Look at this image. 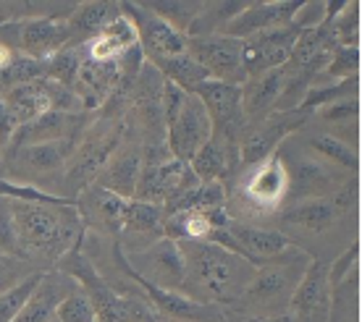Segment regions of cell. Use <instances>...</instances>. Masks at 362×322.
Masks as SVG:
<instances>
[{
	"mask_svg": "<svg viewBox=\"0 0 362 322\" xmlns=\"http://www.w3.org/2000/svg\"><path fill=\"white\" fill-rule=\"evenodd\" d=\"M357 68H360V47H339L313 84H331V81L352 79V76H357Z\"/></svg>",
	"mask_w": 362,
	"mask_h": 322,
	"instance_id": "cell-29",
	"label": "cell"
},
{
	"mask_svg": "<svg viewBox=\"0 0 362 322\" xmlns=\"http://www.w3.org/2000/svg\"><path fill=\"white\" fill-rule=\"evenodd\" d=\"M74 205H76V210L82 215L84 228H95L100 233L118 236L127 199L116 197V194H110V191L92 184V186H87L82 191V197L74 199Z\"/></svg>",
	"mask_w": 362,
	"mask_h": 322,
	"instance_id": "cell-21",
	"label": "cell"
},
{
	"mask_svg": "<svg viewBox=\"0 0 362 322\" xmlns=\"http://www.w3.org/2000/svg\"><path fill=\"white\" fill-rule=\"evenodd\" d=\"M76 139H58V142L24 144L6 150L8 153V176L16 184H32L40 186V181H55L64 176Z\"/></svg>",
	"mask_w": 362,
	"mask_h": 322,
	"instance_id": "cell-10",
	"label": "cell"
},
{
	"mask_svg": "<svg viewBox=\"0 0 362 322\" xmlns=\"http://www.w3.org/2000/svg\"><path fill=\"white\" fill-rule=\"evenodd\" d=\"M118 6H121V13L134 24L136 42L142 47L145 58L187 53V37L176 32L171 24H165L153 8L136 6V3H118Z\"/></svg>",
	"mask_w": 362,
	"mask_h": 322,
	"instance_id": "cell-16",
	"label": "cell"
},
{
	"mask_svg": "<svg viewBox=\"0 0 362 322\" xmlns=\"http://www.w3.org/2000/svg\"><path fill=\"white\" fill-rule=\"evenodd\" d=\"M84 61V45H69L64 47L61 53H55L53 58L42 61V79L58 81L64 87H74L76 84V76H79V68H82Z\"/></svg>",
	"mask_w": 362,
	"mask_h": 322,
	"instance_id": "cell-28",
	"label": "cell"
},
{
	"mask_svg": "<svg viewBox=\"0 0 362 322\" xmlns=\"http://www.w3.org/2000/svg\"><path fill=\"white\" fill-rule=\"evenodd\" d=\"M308 150L315 153L317 157H323L326 162H331L334 168H339L346 176L357 179V170H360V157L352 144L341 142L334 134H313L308 136Z\"/></svg>",
	"mask_w": 362,
	"mask_h": 322,
	"instance_id": "cell-27",
	"label": "cell"
},
{
	"mask_svg": "<svg viewBox=\"0 0 362 322\" xmlns=\"http://www.w3.org/2000/svg\"><path fill=\"white\" fill-rule=\"evenodd\" d=\"M308 121L310 116L302 110H286V113L273 110L268 118L250 124L239 139V170L252 168L257 162H263L265 157H271L273 153H279L284 139L297 134Z\"/></svg>",
	"mask_w": 362,
	"mask_h": 322,
	"instance_id": "cell-11",
	"label": "cell"
},
{
	"mask_svg": "<svg viewBox=\"0 0 362 322\" xmlns=\"http://www.w3.org/2000/svg\"><path fill=\"white\" fill-rule=\"evenodd\" d=\"M118 16H121L118 3H82V6H74V11L66 18L69 32H71V45H87L92 37H98Z\"/></svg>",
	"mask_w": 362,
	"mask_h": 322,
	"instance_id": "cell-24",
	"label": "cell"
},
{
	"mask_svg": "<svg viewBox=\"0 0 362 322\" xmlns=\"http://www.w3.org/2000/svg\"><path fill=\"white\" fill-rule=\"evenodd\" d=\"M284 84H286L284 68L265 71L242 84V110H245L247 116V126L271 116L273 110H276L281 92H284Z\"/></svg>",
	"mask_w": 362,
	"mask_h": 322,
	"instance_id": "cell-23",
	"label": "cell"
},
{
	"mask_svg": "<svg viewBox=\"0 0 362 322\" xmlns=\"http://www.w3.org/2000/svg\"><path fill=\"white\" fill-rule=\"evenodd\" d=\"M42 273H45V270H40V273H35V275H29L27 280H21L18 286H13L11 291L0 294V322L16 320L18 312H21V306L27 304L29 294H32V291L37 288V283H40Z\"/></svg>",
	"mask_w": 362,
	"mask_h": 322,
	"instance_id": "cell-33",
	"label": "cell"
},
{
	"mask_svg": "<svg viewBox=\"0 0 362 322\" xmlns=\"http://www.w3.org/2000/svg\"><path fill=\"white\" fill-rule=\"evenodd\" d=\"M0 102L8 107V113L16 118L18 126L29 124V121H35V118H40L42 113L50 110L45 92L40 90V84H37V81L8 87L6 92H0Z\"/></svg>",
	"mask_w": 362,
	"mask_h": 322,
	"instance_id": "cell-26",
	"label": "cell"
},
{
	"mask_svg": "<svg viewBox=\"0 0 362 322\" xmlns=\"http://www.w3.org/2000/svg\"><path fill=\"white\" fill-rule=\"evenodd\" d=\"M55 322H95V309L82 288L66 296L55 309Z\"/></svg>",
	"mask_w": 362,
	"mask_h": 322,
	"instance_id": "cell-35",
	"label": "cell"
},
{
	"mask_svg": "<svg viewBox=\"0 0 362 322\" xmlns=\"http://www.w3.org/2000/svg\"><path fill=\"white\" fill-rule=\"evenodd\" d=\"M42 268H37L32 262L21 260L18 254H6L0 251V294L11 291L13 286H18L21 280H27L29 275L40 273Z\"/></svg>",
	"mask_w": 362,
	"mask_h": 322,
	"instance_id": "cell-34",
	"label": "cell"
},
{
	"mask_svg": "<svg viewBox=\"0 0 362 322\" xmlns=\"http://www.w3.org/2000/svg\"><path fill=\"white\" fill-rule=\"evenodd\" d=\"M302 35V29L291 21L286 27L265 29L257 35L242 40L245 42V71L247 79L260 76L265 71L281 68L284 63L289 61L291 50L297 45V37Z\"/></svg>",
	"mask_w": 362,
	"mask_h": 322,
	"instance_id": "cell-15",
	"label": "cell"
},
{
	"mask_svg": "<svg viewBox=\"0 0 362 322\" xmlns=\"http://www.w3.org/2000/svg\"><path fill=\"white\" fill-rule=\"evenodd\" d=\"M18 257L37 268L58 265L87 228L76 205H32L13 202Z\"/></svg>",
	"mask_w": 362,
	"mask_h": 322,
	"instance_id": "cell-2",
	"label": "cell"
},
{
	"mask_svg": "<svg viewBox=\"0 0 362 322\" xmlns=\"http://www.w3.org/2000/svg\"><path fill=\"white\" fill-rule=\"evenodd\" d=\"M16 131H18L16 118L11 116L8 107L0 102V155L11 147V142H13V134H16Z\"/></svg>",
	"mask_w": 362,
	"mask_h": 322,
	"instance_id": "cell-39",
	"label": "cell"
},
{
	"mask_svg": "<svg viewBox=\"0 0 362 322\" xmlns=\"http://www.w3.org/2000/svg\"><path fill=\"white\" fill-rule=\"evenodd\" d=\"M328 322H357V270L334 288V306Z\"/></svg>",
	"mask_w": 362,
	"mask_h": 322,
	"instance_id": "cell-30",
	"label": "cell"
},
{
	"mask_svg": "<svg viewBox=\"0 0 362 322\" xmlns=\"http://www.w3.org/2000/svg\"><path fill=\"white\" fill-rule=\"evenodd\" d=\"M334 306V288L328 280V262L310 260L305 275L289 302V314L294 322H328Z\"/></svg>",
	"mask_w": 362,
	"mask_h": 322,
	"instance_id": "cell-14",
	"label": "cell"
},
{
	"mask_svg": "<svg viewBox=\"0 0 362 322\" xmlns=\"http://www.w3.org/2000/svg\"><path fill=\"white\" fill-rule=\"evenodd\" d=\"M142 144H129L121 142L116 147V153L110 155L108 162L103 165V170L95 179V186L105 189L110 194H116L121 199H134L136 184L142 176Z\"/></svg>",
	"mask_w": 362,
	"mask_h": 322,
	"instance_id": "cell-18",
	"label": "cell"
},
{
	"mask_svg": "<svg viewBox=\"0 0 362 322\" xmlns=\"http://www.w3.org/2000/svg\"><path fill=\"white\" fill-rule=\"evenodd\" d=\"M84 113H58V110H47L40 118L29 121V124L18 126L13 134L8 150L13 147H24V144H40V142H58V139H74L82 134L84 129Z\"/></svg>",
	"mask_w": 362,
	"mask_h": 322,
	"instance_id": "cell-22",
	"label": "cell"
},
{
	"mask_svg": "<svg viewBox=\"0 0 362 322\" xmlns=\"http://www.w3.org/2000/svg\"><path fill=\"white\" fill-rule=\"evenodd\" d=\"M53 322H55V320H53Z\"/></svg>",
	"mask_w": 362,
	"mask_h": 322,
	"instance_id": "cell-40",
	"label": "cell"
},
{
	"mask_svg": "<svg viewBox=\"0 0 362 322\" xmlns=\"http://www.w3.org/2000/svg\"><path fill=\"white\" fill-rule=\"evenodd\" d=\"M184 257V286L179 294L189 296L199 304L231 306L242 299L250 280L255 278V265L234 251L223 249L216 242H176Z\"/></svg>",
	"mask_w": 362,
	"mask_h": 322,
	"instance_id": "cell-1",
	"label": "cell"
},
{
	"mask_svg": "<svg viewBox=\"0 0 362 322\" xmlns=\"http://www.w3.org/2000/svg\"><path fill=\"white\" fill-rule=\"evenodd\" d=\"M210 136H213V126H210L208 110L199 102L197 95H187L179 116L165 126L168 155L179 162H189L210 142Z\"/></svg>",
	"mask_w": 362,
	"mask_h": 322,
	"instance_id": "cell-13",
	"label": "cell"
},
{
	"mask_svg": "<svg viewBox=\"0 0 362 322\" xmlns=\"http://www.w3.org/2000/svg\"><path fill=\"white\" fill-rule=\"evenodd\" d=\"M121 142H124V121H118L110 113H105L100 124L87 126V134L74 144L64 168V186L69 189L66 197L74 199V194H82L84 189L92 186Z\"/></svg>",
	"mask_w": 362,
	"mask_h": 322,
	"instance_id": "cell-4",
	"label": "cell"
},
{
	"mask_svg": "<svg viewBox=\"0 0 362 322\" xmlns=\"http://www.w3.org/2000/svg\"><path fill=\"white\" fill-rule=\"evenodd\" d=\"M76 288L79 286L71 275H66L61 270H45L13 322H53L58 304Z\"/></svg>",
	"mask_w": 362,
	"mask_h": 322,
	"instance_id": "cell-20",
	"label": "cell"
},
{
	"mask_svg": "<svg viewBox=\"0 0 362 322\" xmlns=\"http://www.w3.org/2000/svg\"><path fill=\"white\" fill-rule=\"evenodd\" d=\"M299 3L289 0H276V3H245V8L239 11L231 21H228L221 35L234 37V40H247V37L265 32V29L286 27L294 21Z\"/></svg>",
	"mask_w": 362,
	"mask_h": 322,
	"instance_id": "cell-19",
	"label": "cell"
},
{
	"mask_svg": "<svg viewBox=\"0 0 362 322\" xmlns=\"http://www.w3.org/2000/svg\"><path fill=\"white\" fill-rule=\"evenodd\" d=\"M0 42L18 55H27L35 61H47L55 53H61L64 47L71 45V32H69L66 18L29 16L3 24Z\"/></svg>",
	"mask_w": 362,
	"mask_h": 322,
	"instance_id": "cell-8",
	"label": "cell"
},
{
	"mask_svg": "<svg viewBox=\"0 0 362 322\" xmlns=\"http://www.w3.org/2000/svg\"><path fill=\"white\" fill-rule=\"evenodd\" d=\"M226 194L239 202L242 210H252L255 215H273L289 197V176L281 162L279 153L265 157L252 168H242L226 189Z\"/></svg>",
	"mask_w": 362,
	"mask_h": 322,
	"instance_id": "cell-5",
	"label": "cell"
},
{
	"mask_svg": "<svg viewBox=\"0 0 362 322\" xmlns=\"http://www.w3.org/2000/svg\"><path fill=\"white\" fill-rule=\"evenodd\" d=\"M194 95L208 110L213 136L221 142L239 147V139L247 129V116L242 110V87L208 79L199 84V90Z\"/></svg>",
	"mask_w": 362,
	"mask_h": 322,
	"instance_id": "cell-12",
	"label": "cell"
},
{
	"mask_svg": "<svg viewBox=\"0 0 362 322\" xmlns=\"http://www.w3.org/2000/svg\"><path fill=\"white\" fill-rule=\"evenodd\" d=\"M147 63L155 66V71L160 73L165 81L176 84V87H179L181 92H187V95H194V92L199 90V84L208 81V73L202 71L187 53L155 55V58H147Z\"/></svg>",
	"mask_w": 362,
	"mask_h": 322,
	"instance_id": "cell-25",
	"label": "cell"
},
{
	"mask_svg": "<svg viewBox=\"0 0 362 322\" xmlns=\"http://www.w3.org/2000/svg\"><path fill=\"white\" fill-rule=\"evenodd\" d=\"M357 110H360L357 97H346L334 102V105H326L320 110V116L326 121H352V118H357Z\"/></svg>",
	"mask_w": 362,
	"mask_h": 322,
	"instance_id": "cell-38",
	"label": "cell"
},
{
	"mask_svg": "<svg viewBox=\"0 0 362 322\" xmlns=\"http://www.w3.org/2000/svg\"><path fill=\"white\" fill-rule=\"evenodd\" d=\"M357 254H360V244H357V239H354V242L344 249V254H339V260H334V265H328V280H331V288L339 286L352 270H357Z\"/></svg>",
	"mask_w": 362,
	"mask_h": 322,
	"instance_id": "cell-37",
	"label": "cell"
},
{
	"mask_svg": "<svg viewBox=\"0 0 362 322\" xmlns=\"http://www.w3.org/2000/svg\"><path fill=\"white\" fill-rule=\"evenodd\" d=\"M279 157L286 168V176H289V197L286 199H291V202L331 197L354 179L305 147H294V153L289 155L279 153Z\"/></svg>",
	"mask_w": 362,
	"mask_h": 322,
	"instance_id": "cell-7",
	"label": "cell"
},
{
	"mask_svg": "<svg viewBox=\"0 0 362 322\" xmlns=\"http://www.w3.org/2000/svg\"><path fill=\"white\" fill-rule=\"evenodd\" d=\"M147 8H153L165 24H171L176 32H181V35L187 37V29L197 18L202 3H147Z\"/></svg>",
	"mask_w": 362,
	"mask_h": 322,
	"instance_id": "cell-32",
	"label": "cell"
},
{
	"mask_svg": "<svg viewBox=\"0 0 362 322\" xmlns=\"http://www.w3.org/2000/svg\"><path fill=\"white\" fill-rule=\"evenodd\" d=\"M326 21L331 24L339 47H357V37H360V6L357 3H344L341 11Z\"/></svg>",
	"mask_w": 362,
	"mask_h": 322,
	"instance_id": "cell-31",
	"label": "cell"
},
{
	"mask_svg": "<svg viewBox=\"0 0 362 322\" xmlns=\"http://www.w3.org/2000/svg\"><path fill=\"white\" fill-rule=\"evenodd\" d=\"M0 251L6 254H16V223H13V202L0 197Z\"/></svg>",
	"mask_w": 362,
	"mask_h": 322,
	"instance_id": "cell-36",
	"label": "cell"
},
{
	"mask_svg": "<svg viewBox=\"0 0 362 322\" xmlns=\"http://www.w3.org/2000/svg\"><path fill=\"white\" fill-rule=\"evenodd\" d=\"M357 207V179H352L344 189H339L331 197L320 199H302L291 202L279 217V231L289 239L291 233L302 236H323L331 231L341 217Z\"/></svg>",
	"mask_w": 362,
	"mask_h": 322,
	"instance_id": "cell-6",
	"label": "cell"
},
{
	"mask_svg": "<svg viewBox=\"0 0 362 322\" xmlns=\"http://www.w3.org/2000/svg\"><path fill=\"white\" fill-rule=\"evenodd\" d=\"M308 251H302L297 244L289 249L255 268V278L250 280L247 291L231 309L250 317H276L289 312V302L297 291L299 280L310 265Z\"/></svg>",
	"mask_w": 362,
	"mask_h": 322,
	"instance_id": "cell-3",
	"label": "cell"
},
{
	"mask_svg": "<svg viewBox=\"0 0 362 322\" xmlns=\"http://www.w3.org/2000/svg\"><path fill=\"white\" fill-rule=\"evenodd\" d=\"M223 231L239 246L242 257L250 265H255V268L273 260V257H279V254H284L294 244L279 228H263V225H255L250 220H236L231 215H228V223L223 225Z\"/></svg>",
	"mask_w": 362,
	"mask_h": 322,
	"instance_id": "cell-17",
	"label": "cell"
},
{
	"mask_svg": "<svg viewBox=\"0 0 362 322\" xmlns=\"http://www.w3.org/2000/svg\"><path fill=\"white\" fill-rule=\"evenodd\" d=\"M187 55L208 73V79L234 84V87H242L247 81L242 40L226 35L187 37Z\"/></svg>",
	"mask_w": 362,
	"mask_h": 322,
	"instance_id": "cell-9",
	"label": "cell"
}]
</instances>
